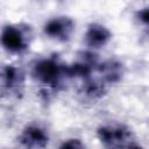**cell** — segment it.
<instances>
[{
    "mask_svg": "<svg viewBox=\"0 0 149 149\" xmlns=\"http://www.w3.org/2000/svg\"><path fill=\"white\" fill-rule=\"evenodd\" d=\"M64 149H65V148H64ZM66 149H78V148H77V147H76L74 144H72V143H71V144L66 146Z\"/></svg>",
    "mask_w": 149,
    "mask_h": 149,
    "instance_id": "obj_1",
    "label": "cell"
}]
</instances>
